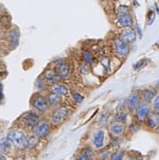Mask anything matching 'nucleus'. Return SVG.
I'll return each instance as SVG.
<instances>
[{
  "mask_svg": "<svg viewBox=\"0 0 159 160\" xmlns=\"http://www.w3.org/2000/svg\"><path fill=\"white\" fill-rule=\"evenodd\" d=\"M7 138L11 145H14L18 149L29 148V137L24 133L18 130H12L8 134Z\"/></svg>",
  "mask_w": 159,
  "mask_h": 160,
  "instance_id": "nucleus-1",
  "label": "nucleus"
},
{
  "mask_svg": "<svg viewBox=\"0 0 159 160\" xmlns=\"http://www.w3.org/2000/svg\"><path fill=\"white\" fill-rule=\"evenodd\" d=\"M22 122L25 124V126L27 127L28 129H35L40 122L39 117L36 112H29L24 114L22 118Z\"/></svg>",
  "mask_w": 159,
  "mask_h": 160,
  "instance_id": "nucleus-2",
  "label": "nucleus"
},
{
  "mask_svg": "<svg viewBox=\"0 0 159 160\" xmlns=\"http://www.w3.org/2000/svg\"><path fill=\"white\" fill-rule=\"evenodd\" d=\"M113 49L117 56L119 57H124L129 53V45L128 43H124L122 39L116 38L113 41Z\"/></svg>",
  "mask_w": 159,
  "mask_h": 160,
  "instance_id": "nucleus-3",
  "label": "nucleus"
},
{
  "mask_svg": "<svg viewBox=\"0 0 159 160\" xmlns=\"http://www.w3.org/2000/svg\"><path fill=\"white\" fill-rule=\"evenodd\" d=\"M32 107L36 110L39 112H44L48 108V102L43 96H34L32 102Z\"/></svg>",
  "mask_w": 159,
  "mask_h": 160,
  "instance_id": "nucleus-4",
  "label": "nucleus"
},
{
  "mask_svg": "<svg viewBox=\"0 0 159 160\" xmlns=\"http://www.w3.org/2000/svg\"><path fill=\"white\" fill-rule=\"evenodd\" d=\"M68 113H69V109L67 107H61L55 110V112L53 113L51 119L55 123H61V121H63L67 118Z\"/></svg>",
  "mask_w": 159,
  "mask_h": 160,
  "instance_id": "nucleus-5",
  "label": "nucleus"
},
{
  "mask_svg": "<svg viewBox=\"0 0 159 160\" xmlns=\"http://www.w3.org/2000/svg\"><path fill=\"white\" fill-rule=\"evenodd\" d=\"M49 131V125L47 121H40L34 129V135L36 137H43L48 135Z\"/></svg>",
  "mask_w": 159,
  "mask_h": 160,
  "instance_id": "nucleus-6",
  "label": "nucleus"
},
{
  "mask_svg": "<svg viewBox=\"0 0 159 160\" xmlns=\"http://www.w3.org/2000/svg\"><path fill=\"white\" fill-rule=\"evenodd\" d=\"M119 38L126 43H132L136 38V33L132 28H126L123 31H122Z\"/></svg>",
  "mask_w": 159,
  "mask_h": 160,
  "instance_id": "nucleus-7",
  "label": "nucleus"
},
{
  "mask_svg": "<svg viewBox=\"0 0 159 160\" xmlns=\"http://www.w3.org/2000/svg\"><path fill=\"white\" fill-rule=\"evenodd\" d=\"M55 72L61 78H67L70 76V68L66 62H59L55 66Z\"/></svg>",
  "mask_w": 159,
  "mask_h": 160,
  "instance_id": "nucleus-8",
  "label": "nucleus"
},
{
  "mask_svg": "<svg viewBox=\"0 0 159 160\" xmlns=\"http://www.w3.org/2000/svg\"><path fill=\"white\" fill-rule=\"evenodd\" d=\"M105 131L102 129H99L93 136V144L96 148H101L104 145Z\"/></svg>",
  "mask_w": 159,
  "mask_h": 160,
  "instance_id": "nucleus-9",
  "label": "nucleus"
},
{
  "mask_svg": "<svg viewBox=\"0 0 159 160\" xmlns=\"http://www.w3.org/2000/svg\"><path fill=\"white\" fill-rule=\"evenodd\" d=\"M150 109L149 107L147 104H141L139 105L136 109V117L140 121H143V120L147 117V115L149 114Z\"/></svg>",
  "mask_w": 159,
  "mask_h": 160,
  "instance_id": "nucleus-10",
  "label": "nucleus"
},
{
  "mask_svg": "<svg viewBox=\"0 0 159 160\" xmlns=\"http://www.w3.org/2000/svg\"><path fill=\"white\" fill-rule=\"evenodd\" d=\"M117 22L122 28H130V27H132V25H133V20H132V17L129 14L119 16L118 19H117Z\"/></svg>",
  "mask_w": 159,
  "mask_h": 160,
  "instance_id": "nucleus-11",
  "label": "nucleus"
},
{
  "mask_svg": "<svg viewBox=\"0 0 159 160\" xmlns=\"http://www.w3.org/2000/svg\"><path fill=\"white\" fill-rule=\"evenodd\" d=\"M44 78L49 82H52V83H59V82L61 80V78L57 74V72L54 70H51V69L47 70L44 72Z\"/></svg>",
  "mask_w": 159,
  "mask_h": 160,
  "instance_id": "nucleus-12",
  "label": "nucleus"
},
{
  "mask_svg": "<svg viewBox=\"0 0 159 160\" xmlns=\"http://www.w3.org/2000/svg\"><path fill=\"white\" fill-rule=\"evenodd\" d=\"M51 90L52 93L57 95V96H65L67 95L68 92V88L64 84L61 83H55L52 87H51Z\"/></svg>",
  "mask_w": 159,
  "mask_h": 160,
  "instance_id": "nucleus-13",
  "label": "nucleus"
},
{
  "mask_svg": "<svg viewBox=\"0 0 159 160\" xmlns=\"http://www.w3.org/2000/svg\"><path fill=\"white\" fill-rule=\"evenodd\" d=\"M140 99L141 97L137 93H134L129 96V100H128V108L129 110H134L137 108L138 104L140 102Z\"/></svg>",
  "mask_w": 159,
  "mask_h": 160,
  "instance_id": "nucleus-14",
  "label": "nucleus"
},
{
  "mask_svg": "<svg viewBox=\"0 0 159 160\" xmlns=\"http://www.w3.org/2000/svg\"><path fill=\"white\" fill-rule=\"evenodd\" d=\"M11 148V143L7 137L0 139V153H5Z\"/></svg>",
  "mask_w": 159,
  "mask_h": 160,
  "instance_id": "nucleus-15",
  "label": "nucleus"
},
{
  "mask_svg": "<svg viewBox=\"0 0 159 160\" xmlns=\"http://www.w3.org/2000/svg\"><path fill=\"white\" fill-rule=\"evenodd\" d=\"M111 133L115 136H118L122 135L123 131V125L120 123H112L110 127Z\"/></svg>",
  "mask_w": 159,
  "mask_h": 160,
  "instance_id": "nucleus-16",
  "label": "nucleus"
},
{
  "mask_svg": "<svg viewBox=\"0 0 159 160\" xmlns=\"http://www.w3.org/2000/svg\"><path fill=\"white\" fill-rule=\"evenodd\" d=\"M148 125L151 128H155L159 123V113L157 112H153L148 117L147 120Z\"/></svg>",
  "mask_w": 159,
  "mask_h": 160,
  "instance_id": "nucleus-17",
  "label": "nucleus"
},
{
  "mask_svg": "<svg viewBox=\"0 0 159 160\" xmlns=\"http://www.w3.org/2000/svg\"><path fill=\"white\" fill-rule=\"evenodd\" d=\"M93 156H94V152L90 148H87L77 157V160H89L91 158H93Z\"/></svg>",
  "mask_w": 159,
  "mask_h": 160,
  "instance_id": "nucleus-18",
  "label": "nucleus"
},
{
  "mask_svg": "<svg viewBox=\"0 0 159 160\" xmlns=\"http://www.w3.org/2000/svg\"><path fill=\"white\" fill-rule=\"evenodd\" d=\"M48 102L50 105L55 106V105L59 104L61 102V97L54 94V93H50L48 96Z\"/></svg>",
  "mask_w": 159,
  "mask_h": 160,
  "instance_id": "nucleus-19",
  "label": "nucleus"
},
{
  "mask_svg": "<svg viewBox=\"0 0 159 160\" xmlns=\"http://www.w3.org/2000/svg\"><path fill=\"white\" fill-rule=\"evenodd\" d=\"M9 38H10V41H11L13 45L16 46L19 43V32L17 30L14 29L13 31L10 32Z\"/></svg>",
  "mask_w": 159,
  "mask_h": 160,
  "instance_id": "nucleus-20",
  "label": "nucleus"
},
{
  "mask_svg": "<svg viewBox=\"0 0 159 160\" xmlns=\"http://www.w3.org/2000/svg\"><path fill=\"white\" fill-rule=\"evenodd\" d=\"M143 96H144V99L146 102H152V100L154 96H155V92L153 90H152V89H146L144 91Z\"/></svg>",
  "mask_w": 159,
  "mask_h": 160,
  "instance_id": "nucleus-21",
  "label": "nucleus"
},
{
  "mask_svg": "<svg viewBox=\"0 0 159 160\" xmlns=\"http://www.w3.org/2000/svg\"><path fill=\"white\" fill-rule=\"evenodd\" d=\"M83 58L88 64H92L94 62V58L89 52L88 51H83Z\"/></svg>",
  "mask_w": 159,
  "mask_h": 160,
  "instance_id": "nucleus-22",
  "label": "nucleus"
},
{
  "mask_svg": "<svg viewBox=\"0 0 159 160\" xmlns=\"http://www.w3.org/2000/svg\"><path fill=\"white\" fill-rule=\"evenodd\" d=\"M72 96L73 97V100L77 103H82L84 100V97L82 95H80L79 93L75 92V91H72Z\"/></svg>",
  "mask_w": 159,
  "mask_h": 160,
  "instance_id": "nucleus-23",
  "label": "nucleus"
},
{
  "mask_svg": "<svg viewBox=\"0 0 159 160\" xmlns=\"http://www.w3.org/2000/svg\"><path fill=\"white\" fill-rule=\"evenodd\" d=\"M117 14H118L119 16L129 14V7L126 6V5H120V6L117 7Z\"/></svg>",
  "mask_w": 159,
  "mask_h": 160,
  "instance_id": "nucleus-24",
  "label": "nucleus"
},
{
  "mask_svg": "<svg viewBox=\"0 0 159 160\" xmlns=\"http://www.w3.org/2000/svg\"><path fill=\"white\" fill-rule=\"evenodd\" d=\"M155 12H153L152 10H151L148 13V16H147V23L148 25H151L154 22V19H155Z\"/></svg>",
  "mask_w": 159,
  "mask_h": 160,
  "instance_id": "nucleus-25",
  "label": "nucleus"
},
{
  "mask_svg": "<svg viewBox=\"0 0 159 160\" xmlns=\"http://www.w3.org/2000/svg\"><path fill=\"white\" fill-rule=\"evenodd\" d=\"M122 151H117L115 153L112 155V159L111 160H122Z\"/></svg>",
  "mask_w": 159,
  "mask_h": 160,
  "instance_id": "nucleus-26",
  "label": "nucleus"
},
{
  "mask_svg": "<svg viewBox=\"0 0 159 160\" xmlns=\"http://www.w3.org/2000/svg\"><path fill=\"white\" fill-rule=\"evenodd\" d=\"M145 62H146V60H141V61H139V62H138L134 66V68H135V70L143 68V66L145 65Z\"/></svg>",
  "mask_w": 159,
  "mask_h": 160,
  "instance_id": "nucleus-27",
  "label": "nucleus"
},
{
  "mask_svg": "<svg viewBox=\"0 0 159 160\" xmlns=\"http://www.w3.org/2000/svg\"><path fill=\"white\" fill-rule=\"evenodd\" d=\"M153 108L156 111H159V95L157 96V98L155 99L154 101V103H153Z\"/></svg>",
  "mask_w": 159,
  "mask_h": 160,
  "instance_id": "nucleus-28",
  "label": "nucleus"
},
{
  "mask_svg": "<svg viewBox=\"0 0 159 160\" xmlns=\"http://www.w3.org/2000/svg\"><path fill=\"white\" fill-rule=\"evenodd\" d=\"M37 89H43V88H44V83H43V81L41 79V78L37 79Z\"/></svg>",
  "mask_w": 159,
  "mask_h": 160,
  "instance_id": "nucleus-29",
  "label": "nucleus"
},
{
  "mask_svg": "<svg viewBox=\"0 0 159 160\" xmlns=\"http://www.w3.org/2000/svg\"><path fill=\"white\" fill-rule=\"evenodd\" d=\"M3 85L2 83H0V102L3 101Z\"/></svg>",
  "mask_w": 159,
  "mask_h": 160,
  "instance_id": "nucleus-30",
  "label": "nucleus"
},
{
  "mask_svg": "<svg viewBox=\"0 0 159 160\" xmlns=\"http://www.w3.org/2000/svg\"><path fill=\"white\" fill-rule=\"evenodd\" d=\"M107 118H108V115H107V117H105V114H103L102 116H101V119H100V121L101 122V123H105L107 121Z\"/></svg>",
  "mask_w": 159,
  "mask_h": 160,
  "instance_id": "nucleus-31",
  "label": "nucleus"
},
{
  "mask_svg": "<svg viewBox=\"0 0 159 160\" xmlns=\"http://www.w3.org/2000/svg\"><path fill=\"white\" fill-rule=\"evenodd\" d=\"M125 117H126L125 114H119V115L117 117V119L118 120V121H122V120L125 118Z\"/></svg>",
  "mask_w": 159,
  "mask_h": 160,
  "instance_id": "nucleus-32",
  "label": "nucleus"
},
{
  "mask_svg": "<svg viewBox=\"0 0 159 160\" xmlns=\"http://www.w3.org/2000/svg\"><path fill=\"white\" fill-rule=\"evenodd\" d=\"M0 160H7V158L4 157V156H2V155H1V156H0Z\"/></svg>",
  "mask_w": 159,
  "mask_h": 160,
  "instance_id": "nucleus-33",
  "label": "nucleus"
},
{
  "mask_svg": "<svg viewBox=\"0 0 159 160\" xmlns=\"http://www.w3.org/2000/svg\"><path fill=\"white\" fill-rule=\"evenodd\" d=\"M133 160H143V158L141 157H139V158H133Z\"/></svg>",
  "mask_w": 159,
  "mask_h": 160,
  "instance_id": "nucleus-34",
  "label": "nucleus"
},
{
  "mask_svg": "<svg viewBox=\"0 0 159 160\" xmlns=\"http://www.w3.org/2000/svg\"><path fill=\"white\" fill-rule=\"evenodd\" d=\"M127 160H133V158H129V159H127Z\"/></svg>",
  "mask_w": 159,
  "mask_h": 160,
  "instance_id": "nucleus-35",
  "label": "nucleus"
},
{
  "mask_svg": "<svg viewBox=\"0 0 159 160\" xmlns=\"http://www.w3.org/2000/svg\"><path fill=\"white\" fill-rule=\"evenodd\" d=\"M158 131H159V123H158Z\"/></svg>",
  "mask_w": 159,
  "mask_h": 160,
  "instance_id": "nucleus-36",
  "label": "nucleus"
},
{
  "mask_svg": "<svg viewBox=\"0 0 159 160\" xmlns=\"http://www.w3.org/2000/svg\"><path fill=\"white\" fill-rule=\"evenodd\" d=\"M157 84H158V85H159V81H158V83H157Z\"/></svg>",
  "mask_w": 159,
  "mask_h": 160,
  "instance_id": "nucleus-37",
  "label": "nucleus"
}]
</instances>
